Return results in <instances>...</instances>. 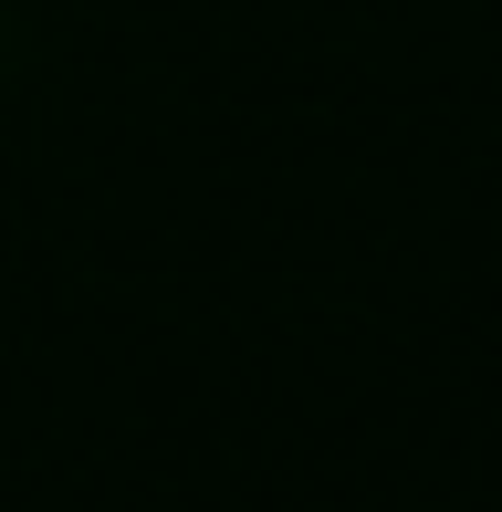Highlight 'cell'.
I'll use <instances>...</instances> for the list:
<instances>
[]
</instances>
